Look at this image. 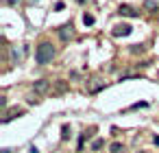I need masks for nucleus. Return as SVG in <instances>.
<instances>
[{"label": "nucleus", "mask_w": 159, "mask_h": 153, "mask_svg": "<svg viewBox=\"0 0 159 153\" xmlns=\"http://www.w3.org/2000/svg\"><path fill=\"white\" fill-rule=\"evenodd\" d=\"M137 153H148V151H137Z\"/></svg>", "instance_id": "f3484780"}, {"label": "nucleus", "mask_w": 159, "mask_h": 153, "mask_svg": "<svg viewBox=\"0 0 159 153\" xmlns=\"http://www.w3.org/2000/svg\"><path fill=\"white\" fill-rule=\"evenodd\" d=\"M118 13H120V16H126V18H137V16H139L135 9H131V7H126V5H122V7L118 9Z\"/></svg>", "instance_id": "39448f33"}, {"label": "nucleus", "mask_w": 159, "mask_h": 153, "mask_svg": "<svg viewBox=\"0 0 159 153\" xmlns=\"http://www.w3.org/2000/svg\"><path fill=\"white\" fill-rule=\"evenodd\" d=\"M57 90H59V92H63V90H66V83H63V81H59V83H57Z\"/></svg>", "instance_id": "ddd939ff"}, {"label": "nucleus", "mask_w": 159, "mask_h": 153, "mask_svg": "<svg viewBox=\"0 0 159 153\" xmlns=\"http://www.w3.org/2000/svg\"><path fill=\"white\" fill-rule=\"evenodd\" d=\"M83 22H85L87 26H92V24H94V16H89V13H85V16H83Z\"/></svg>", "instance_id": "9d476101"}, {"label": "nucleus", "mask_w": 159, "mask_h": 153, "mask_svg": "<svg viewBox=\"0 0 159 153\" xmlns=\"http://www.w3.org/2000/svg\"><path fill=\"white\" fill-rule=\"evenodd\" d=\"M52 57H55V48H52V44H48V42H42V44L37 46V53H35V61L44 66V64L52 61Z\"/></svg>", "instance_id": "f257e3e1"}, {"label": "nucleus", "mask_w": 159, "mask_h": 153, "mask_svg": "<svg viewBox=\"0 0 159 153\" xmlns=\"http://www.w3.org/2000/svg\"><path fill=\"white\" fill-rule=\"evenodd\" d=\"M70 138V125H63L61 127V140H68Z\"/></svg>", "instance_id": "1a4fd4ad"}, {"label": "nucleus", "mask_w": 159, "mask_h": 153, "mask_svg": "<svg viewBox=\"0 0 159 153\" xmlns=\"http://www.w3.org/2000/svg\"><path fill=\"white\" fill-rule=\"evenodd\" d=\"M131 31H133V26H129V24H118V26H113L111 35H113V37H126V35H131Z\"/></svg>", "instance_id": "f03ea898"}, {"label": "nucleus", "mask_w": 159, "mask_h": 153, "mask_svg": "<svg viewBox=\"0 0 159 153\" xmlns=\"http://www.w3.org/2000/svg\"><path fill=\"white\" fill-rule=\"evenodd\" d=\"M152 142H155V144L159 146V136H152Z\"/></svg>", "instance_id": "4468645a"}, {"label": "nucleus", "mask_w": 159, "mask_h": 153, "mask_svg": "<svg viewBox=\"0 0 159 153\" xmlns=\"http://www.w3.org/2000/svg\"><path fill=\"white\" fill-rule=\"evenodd\" d=\"M29 153H39V151H37L35 146H31V149H29Z\"/></svg>", "instance_id": "2eb2a0df"}, {"label": "nucleus", "mask_w": 159, "mask_h": 153, "mask_svg": "<svg viewBox=\"0 0 159 153\" xmlns=\"http://www.w3.org/2000/svg\"><path fill=\"white\" fill-rule=\"evenodd\" d=\"M72 35H74V31H72V24H63V26L59 29V37H61V42H68Z\"/></svg>", "instance_id": "20e7f679"}, {"label": "nucleus", "mask_w": 159, "mask_h": 153, "mask_svg": "<svg viewBox=\"0 0 159 153\" xmlns=\"http://www.w3.org/2000/svg\"><path fill=\"white\" fill-rule=\"evenodd\" d=\"M18 116H24V109H20V107H11V109L5 112L2 122H9V120H13V118H18Z\"/></svg>", "instance_id": "7ed1b4c3"}, {"label": "nucleus", "mask_w": 159, "mask_h": 153, "mask_svg": "<svg viewBox=\"0 0 159 153\" xmlns=\"http://www.w3.org/2000/svg\"><path fill=\"white\" fill-rule=\"evenodd\" d=\"M122 151H124L122 142H113V144L109 146V153H122Z\"/></svg>", "instance_id": "6e6552de"}, {"label": "nucleus", "mask_w": 159, "mask_h": 153, "mask_svg": "<svg viewBox=\"0 0 159 153\" xmlns=\"http://www.w3.org/2000/svg\"><path fill=\"white\" fill-rule=\"evenodd\" d=\"M7 2H9V5H16V2H20V0H7Z\"/></svg>", "instance_id": "dca6fc26"}, {"label": "nucleus", "mask_w": 159, "mask_h": 153, "mask_svg": "<svg viewBox=\"0 0 159 153\" xmlns=\"http://www.w3.org/2000/svg\"><path fill=\"white\" fill-rule=\"evenodd\" d=\"M102 146H105V140H102V138H96V140L92 142V151H100Z\"/></svg>", "instance_id": "0eeeda50"}, {"label": "nucleus", "mask_w": 159, "mask_h": 153, "mask_svg": "<svg viewBox=\"0 0 159 153\" xmlns=\"http://www.w3.org/2000/svg\"><path fill=\"white\" fill-rule=\"evenodd\" d=\"M2 153H9V151H7V149H5V151H2Z\"/></svg>", "instance_id": "a211bd4d"}, {"label": "nucleus", "mask_w": 159, "mask_h": 153, "mask_svg": "<svg viewBox=\"0 0 159 153\" xmlns=\"http://www.w3.org/2000/svg\"><path fill=\"white\" fill-rule=\"evenodd\" d=\"M33 88H35V92H46V90L50 88V83H48L46 79H39V81L33 83Z\"/></svg>", "instance_id": "423d86ee"}, {"label": "nucleus", "mask_w": 159, "mask_h": 153, "mask_svg": "<svg viewBox=\"0 0 159 153\" xmlns=\"http://www.w3.org/2000/svg\"><path fill=\"white\" fill-rule=\"evenodd\" d=\"M144 7H146V9H150V11H152V9H157V5L152 2V0H146V2H144Z\"/></svg>", "instance_id": "9b49d317"}, {"label": "nucleus", "mask_w": 159, "mask_h": 153, "mask_svg": "<svg viewBox=\"0 0 159 153\" xmlns=\"http://www.w3.org/2000/svg\"><path fill=\"white\" fill-rule=\"evenodd\" d=\"M144 50V46H139V44H135L133 48H131V53H142Z\"/></svg>", "instance_id": "f8f14e48"}, {"label": "nucleus", "mask_w": 159, "mask_h": 153, "mask_svg": "<svg viewBox=\"0 0 159 153\" xmlns=\"http://www.w3.org/2000/svg\"><path fill=\"white\" fill-rule=\"evenodd\" d=\"M157 74H159V72H157Z\"/></svg>", "instance_id": "6ab92c4d"}]
</instances>
